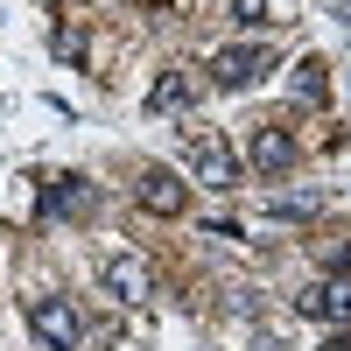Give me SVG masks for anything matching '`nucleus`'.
Wrapping results in <instances>:
<instances>
[{"label": "nucleus", "mask_w": 351, "mask_h": 351, "mask_svg": "<svg viewBox=\"0 0 351 351\" xmlns=\"http://www.w3.org/2000/svg\"><path fill=\"white\" fill-rule=\"evenodd\" d=\"M295 309L316 316V324H344V316H351V281H309L295 295Z\"/></svg>", "instance_id": "nucleus-7"}, {"label": "nucleus", "mask_w": 351, "mask_h": 351, "mask_svg": "<svg viewBox=\"0 0 351 351\" xmlns=\"http://www.w3.org/2000/svg\"><path fill=\"white\" fill-rule=\"evenodd\" d=\"M309 211H316V197H302V190L295 197H274V218H309Z\"/></svg>", "instance_id": "nucleus-11"}, {"label": "nucleus", "mask_w": 351, "mask_h": 351, "mask_svg": "<svg viewBox=\"0 0 351 351\" xmlns=\"http://www.w3.org/2000/svg\"><path fill=\"white\" fill-rule=\"evenodd\" d=\"M246 162H253L260 176L295 169V134H281V127H253V141H246Z\"/></svg>", "instance_id": "nucleus-6"}, {"label": "nucleus", "mask_w": 351, "mask_h": 351, "mask_svg": "<svg viewBox=\"0 0 351 351\" xmlns=\"http://www.w3.org/2000/svg\"><path fill=\"white\" fill-rule=\"evenodd\" d=\"M183 155H190V176L204 190H239V155L225 148L218 127H190L183 134Z\"/></svg>", "instance_id": "nucleus-1"}, {"label": "nucleus", "mask_w": 351, "mask_h": 351, "mask_svg": "<svg viewBox=\"0 0 351 351\" xmlns=\"http://www.w3.org/2000/svg\"><path fill=\"white\" fill-rule=\"evenodd\" d=\"M232 14L239 21H267V0H232Z\"/></svg>", "instance_id": "nucleus-12"}, {"label": "nucleus", "mask_w": 351, "mask_h": 351, "mask_svg": "<svg viewBox=\"0 0 351 351\" xmlns=\"http://www.w3.org/2000/svg\"><path fill=\"white\" fill-rule=\"evenodd\" d=\"M99 281H106V295H120V302H148L155 295V274H148L141 253H106L99 260Z\"/></svg>", "instance_id": "nucleus-4"}, {"label": "nucleus", "mask_w": 351, "mask_h": 351, "mask_svg": "<svg viewBox=\"0 0 351 351\" xmlns=\"http://www.w3.org/2000/svg\"><path fill=\"white\" fill-rule=\"evenodd\" d=\"M28 330H36L49 351H77L84 344V316H77L71 295H36L28 302Z\"/></svg>", "instance_id": "nucleus-2"}, {"label": "nucleus", "mask_w": 351, "mask_h": 351, "mask_svg": "<svg viewBox=\"0 0 351 351\" xmlns=\"http://www.w3.org/2000/svg\"><path fill=\"white\" fill-rule=\"evenodd\" d=\"M43 211H49V218H64V211H71V218L92 211V183H84V176H56V183L43 190Z\"/></svg>", "instance_id": "nucleus-8"}, {"label": "nucleus", "mask_w": 351, "mask_h": 351, "mask_svg": "<svg viewBox=\"0 0 351 351\" xmlns=\"http://www.w3.org/2000/svg\"><path fill=\"white\" fill-rule=\"evenodd\" d=\"M134 197H141V211H155V218H183V204H190V190H183L176 169H141Z\"/></svg>", "instance_id": "nucleus-5"}, {"label": "nucleus", "mask_w": 351, "mask_h": 351, "mask_svg": "<svg viewBox=\"0 0 351 351\" xmlns=\"http://www.w3.org/2000/svg\"><path fill=\"white\" fill-rule=\"evenodd\" d=\"M190 99H197V84H190L183 71H162V77H155V92H148V106H155V112H183Z\"/></svg>", "instance_id": "nucleus-10"}, {"label": "nucleus", "mask_w": 351, "mask_h": 351, "mask_svg": "<svg viewBox=\"0 0 351 351\" xmlns=\"http://www.w3.org/2000/svg\"><path fill=\"white\" fill-rule=\"evenodd\" d=\"M253 351H281V337H253Z\"/></svg>", "instance_id": "nucleus-13"}, {"label": "nucleus", "mask_w": 351, "mask_h": 351, "mask_svg": "<svg viewBox=\"0 0 351 351\" xmlns=\"http://www.w3.org/2000/svg\"><path fill=\"white\" fill-rule=\"evenodd\" d=\"M288 92H295V106H324V99H330V71H324V64L309 56V64H295Z\"/></svg>", "instance_id": "nucleus-9"}, {"label": "nucleus", "mask_w": 351, "mask_h": 351, "mask_svg": "<svg viewBox=\"0 0 351 351\" xmlns=\"http://www.w3.org/2000/svg\"><path fill=\"white\" fill-rule=\"evenodd\" d=\"M274 64V49L267 43H232V49H218L211 56V84H225V92H246V84Z\"/></svg>", "instance_id": "nucleus-3"}]
</instances>
